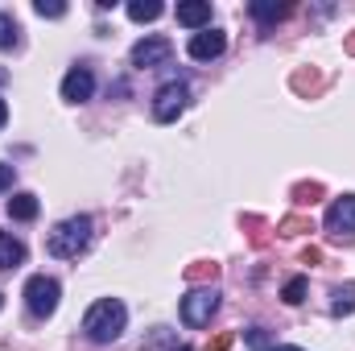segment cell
<instances>
[{
	"mask_svg": "<svg viewBox=\"0 0 355 351\" xmlns=\"http://www.w3.org/2000/svg\"><path fill=\"white\" fill-rule=\"evenodd\" d=\"M4 120H8V103L0 99V128H4Z\"/></svg>",
	"mask_w": 355,
	"mask_h": 351,
	"instance_id": "cell-21",
	"label": "cell"
},
{
	"mask_svg": "<svg viewBox=\"0 0 355 351\" xmlns=\"http://www.w3.org/2000/svg\"><path fill=\"white\" fill-rule=\"evenodd\" d=\"M4 79H8V75H4V71H0V83H4Z\"/></svg>",
	"mask_w": 355,
	"mask_h": 351,
	"instance_id": "cell-24",
	"label": "cell"
},
{
	"mask_svg": "<svg viewBox=\"0 0 355 351\" xmlns=\"http://www.w3.org/2000/svg\"><path fill=\"white\" fill-rule=\"evenodd\" d=\"M170 54H174V42H170V37H162V33H153V37H141V42L132 46L128 62H132L137 71H153V67H166V62H170Z\"/></svg>",
	"mask_w": 355,
	"mask_h": 351,
	"instance_id": "cell-4",
	"label": "cell"
},
{
	"mask_svg": "<svg viewBox=\"0 0 355 351\" xmlns=\"http://www.w3.org/2000/svg\"><path fill=\"white\" fill-rule=\"evenodd\" d=\"M33 12H37V17H67V4H58V0H37Z\"/></svg>",
	"mask_w": 355,
	"mask_h": 351,
	"instance_id": "cell-18",
	"label": "cell"
},
{
	"mask_svg": "<svg viewBox=\"0 0 355 351\" xmlns=\"http://www.w3.org/2000/svg\"><path fill=\"white\" fill-rule=\"evenodd\" d=\"M25 264V244L12 232H0V268H17Z\"/></svg>",
	"mask_w": 355,
	"mask_h": 351,
	"instance_id": "cell-12",
	"label": "cell"
},
{
	"mask_svg": "<svg viewBox=\"0 0 355 351\" xmlns=\"http://www.w3.org/2000/svg\"><path fill=\"white\" fill-rule=\"evenodd\" d=\"M162 12H166V8H162L157 0H149V4H145V0H132V4H128V17L141 21V25H145V21H157Z\"/></svg>",
	"mask_w": 355,
	"mask_h": 351,
	"instance_id": "cell-14",
	"label": "cell"
},
{
	"mask_svg": "<svg viewBox=\"0 0 355 351\" xmlns=\"http://www.w3.org/2000/svg\"><path fill=\"white\" fill-rule=\"evenodd\" d=\"M268 351H302V348H289V343H272Z\"/></svg>",
	"mask_w": 355,
	"mask_h": 351,
	"instance_id": "cell-22",
	"label": "cell"
},
{
	"mask_svg": "<svg viewBox=\"0 0 355 351\" xmlns=\"http://www.w3.org/2000/svg\"><path fill=\"white\" fill-rule=\"evenodd\" d=\"M248 8H252V17H257V21H281V17H285V12H289V4H272V0H252V4H248Z\"/></svg>",
	"mask_w": 355,
	"mask_h": 351,
	"instance_id": "cell-13",
	"label": "cell"
},
{
	"mask_svg": "<svg viewBox=\"0 0 355 351\" xmlns=\"http://www.w3.org/2000/svg\"><path fill=\"white\" fill-rule=\"evenodd\" d=\"M186 50H190V58H194V62H211V58H219V54L227 50V37H223L219 29H198V33L190 37V46H186Z\"/></svg>",
	"mask_w": 355,
	"mask_h": 351,
	"instance_id": "cell-9",
	"label": "cell"
},
{
	"mask_svg": "<svg viewBox=\"0 0 355 351\" xmlns=\"http://www.w3.org/2000/svg\"><path fill=\"white\" fill-rule=\"evenodd\" d=\"M186 103H190V87H186V83H166V87H157V95H153V120H157V124H174L178 116L186 112Z\"/></svg>",
	"mask_w": 355,
	"mask_h": 351,
	"instance_id": "cell-6",
	"label": "cell"
},
{
	"mask_svg": "<svg viewBox=\"0 0 355 351\" xmlns=\"http://www.w3.org/2000/svg\"><path fill=\"white\" fill-rule=\"evenodd\" d=\"M174 17L186 29H211V0H186V4H178Z\"/></svg>",
	"mask_w": 355,
	"mask_h": 351,
	"instance_id": "cell-10",
	"label": "cell"
},
{
	"mask_svg": "<svg viewBox=\"0 0 355 351\" xmlns=\"http://www.w3.org/2000/svg\"><path fill=\"white\" fill-rule=\"evenodd\" d=\"M91 95H95V75H91L87 67H71L62 75V99L67 103H87Z\"/></svg>",
	"mask_w": 355,
	"mask_h": 351,
	"instance_id": "cell-8",
	"label": "cell"
},
{
	"mask_svg": "<svg viewBox=\"0 0 355 351\" xmlns=\"http://www.w3.org/2000/svg\"><path fill=\"white\" fill-rule=\"evenodd\" d=\"M352 310H355V285H343V289H335L331 314H335V318H343V314H352Z\"/></svg>",
	"mask_w": 355,
	"mask_h": 351,
	"instance_id": "cell-16",
	"label": "cell"
},
{
	"mask_svg": "<svg viewBox=\"0 0 355 351\" xmlns=\"http://www.w3.org/2000/svg\"><path fill=\"white\" fill-rule=\"evenodd\" d=\"M58 298H62V289H58V281H54V277L33 273V277L25 281V306H29V314H33V318H50V314L58 310Z\"/></svg>",
	"mask_w": 355,
	"mask_h": 351,
	"instance_id": "cell-3",
	"label": "cell"
},
{
	"mask_svg": "<svg viewBox=\"0 0 355 351\" xmlns=\"http://www.w3.org/2000/svg\"><path fill=\"white\" fill-rule=\"evenodd\" d=\"M124 323H128L124 302L120 298H99L87 310V318H83V335L91 343H116L124 335Z\"/></svg>",
	"mask_w": 355,
	"mask_h": 351,
	"instance_id": "cell-1",
	"label": "cell"
},
{
	"mask_svg": "<svg viewBox=\"0 0 355 351\" xmlns=\"http://www.w3.org/2000/svg\"><path fill=\"white\" fill-rule=\"evenodd\" d=\"M17 42H21V25L8 12H0V50H17Z\"/></svg>",
	"mask_w": 355,
	"mask_h": 351,
	"instance_id": "cell-15",
	"label": "cell"
},
{
	"mask_svg": "<svg viewBox=\"0 0 355 351\" xmlns=\"http://www.w3.org/2000/svg\"><path fill=\"white\" fill-rule=\"evenodd\" d=\"M8 215H12L17 223H29V219H37V194H29V190H17V194L8 198Z\"/></svg>",
	"mask_w": 355,
	"mask_h": 351,
	"instance_id": "cell-11",
	"label": "cell"
},
{
	"mask_svg": "<svg viewBox=\"0 0 355 351\" xmlns=\"http://www.w3.org/2000/svg\"><path fill=\"white\" fill-rule=\"evenodd\" d=\"M244 339H248V343H252L257 351H268V348H272V343H268V335H265V327H252Z\"/></svg>",
	"mask_w": 355,
	"mask_h": 351,
	"instance_id": "cell-19",
	"label": "cell"
},
{
	"mask_svg": "<svg viewBox=\"0 0 355 351\" xmlns=\"http://www.w3.org/2000/svg\"><path fill=\"white\" fill-rule=\"evenodd\" d=\"M281 298H285L289 306H302V302H306V277H293V281L285 285V293H281Z\"/></svg>",
	"mask_w": 355,
	"mask_h": 351,
	"instance_id": "cell-17",
	"label": "cell"
},
{
	"mask_svg": "<svg viewBox=\"0 0 355 351\" xmlns=\"http://www.w3.org/2000/svg\"><path fill=\"white\" fill-rule=\"evenodd\" d=\"M322 223H327V232H331V236H339V240L347 236V240H352V236H355V194L335 198V203L327 207V219H322Z\"/></svg>",
	"mask_w": 355,
	"mask_h": 351,
	"instance_id": "cell-7",
	"label": "cell"
},
{
	"mask_svg": "<svg viewBox=\"0 0 355 351\" xmlns=\"http://www.w3.org/2000/svg\"><path fill=\"white\" fill-rule=\"evenodd\" d=\"M170 351H194V348H170Z\"/></svg>",
	"mask_w": 355,
	"mask_h": 351,
	"instance_id": "cell-23",
	"label": "cell"
},
{
	"mask_svg": "<svg viewBox=\"0 0 355 351\" xmlns=\"http://www.w3.org/2000/svg\"><path fill=\"white\" fill-rule=\"evenodd\" d=\"M0 190H12V166H0Z\"/></svg>",
	"mask_w": 355,
	"mask_h": 351,
	"instance_id": "cell-20",
	"label": "cell"
},
{
	"mask_svg": "<svg viewBox=\"0 0 355 351\" xmlns=\"http://www.w3.org/2000/svg\"><path fill=\"white\" fill-rule=\"evenodd\" d=\"M219 310V289H190L182 298V323L186 327H207Z\"/></svg>",
	"mask_w": 355,
	"mask_h": 351,
	"instance_id": "cell-5",
	"label": "cell"
},
{
	"mask_svg": "<svg viewBox=\"0 0 355 351\" xmlns=\"http://www.w3.org/2000/svg\"><path fill=\"white\" fill-rule=\"evenodd\" d=\"M87 244H91V215H71V219H62V223L50 232V240H46L50 257H62V261L79 257Z\"/></svg>",
	"mask_w": 355,
	"mask_h": 351,
	"instance_id": "cell-2",
	"label": "cell"
}]
</instances>
